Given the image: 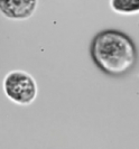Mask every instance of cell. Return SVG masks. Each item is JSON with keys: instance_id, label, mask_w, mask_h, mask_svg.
Returning <instances> with one entry per match:
<instances>
[{"instance_id": "6da1fadb", "label": "cell", "mask_w": 139, "mask_h": 149, "mask_svg": "<svg viewBox=\"0 0 139 149\" xmlns=\"http://www.w3.org/2000/svg\"><path fill=\"white\" fill-rule=\"evenodd\" d=\"M91 56L95 65L105 74L122 76L135 66L138 54L129 36L119 30L107 29L93 38Z\"/></svg>"}, {"instance_id": "7a4b0ae2", "label": "cell", "mask_w": 139, "mask_h": 149, "mask_svg": "<svg viewBox=\"0 0 139 149\" xmlns=\"http://www.w3.org/2000/svg\"><path fill=\"white\" fill-rule=\"evenodd\" d=\"M6 97L18 105L31 104L37 97L38 88L35 79L22 70L10 71L3 79Z\"/></svg>"}, {"instance_id": "3957f363", "label": "cell", "mask_w": 139, "mask_h": 149, "mask_svg": "<svg viewBox=\"0 0 139 149\" xmlns=\"http://www.w3.org/2000/svg\"><path fill=\"white\" fill-rule=\"evenodd\" d=\"M37 0H0V11L9 19L24 20L34 15Z\"/></svg>"}, {"instance_id": "277c9868", "label": "cell", "mask_w": 139, "mask_h": 149, "mask_svg": "<svg viewBox=\"0 0 139 149\" xmlns=\"http://www.w3.org/2000/svg\"><path fill=\"white\" fill-rule=\"evenodd\" d=\"M111 8L115 13L121 15L139 14V0H111Z\"/></svg>"}]
</instances>
